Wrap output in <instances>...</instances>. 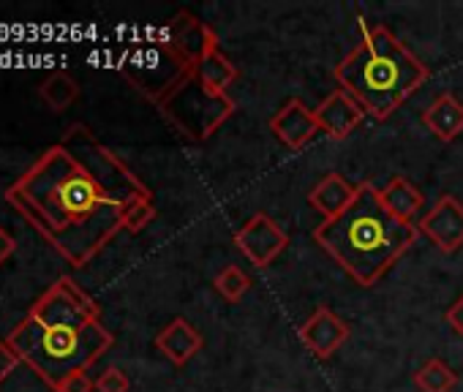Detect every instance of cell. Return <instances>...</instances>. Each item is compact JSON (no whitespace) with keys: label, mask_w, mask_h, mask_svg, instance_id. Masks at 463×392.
<instances>
[{"label":"cell","mask_w":463,"mask_h":392,"mask_svg":"<svg viewBox=\"0 0 463 392\" xmlns=\"http://www.w3.org/2000/svg\"><path fill=\"white\" fill-rule=\"evenodd\" d=\"M6 200L66 262L85 267L123 229L126 210L150 200V188L77 123L6 191Z\"/></svg>","instance_id":"obj_1"},{"label":"cell","mask_w":463,"mask_h":392,"mask_svg":"<svg viewBox=\"0 0 463 392\" xmlns=\"http://www.w3.org/2000/svg\"><path fill=\"white\" fill-rule=\"evenodd\" d=\"M6 343L20 362L58 389L71 373H88L112 349L115 335L101 324V305L63 275L36 300Z\"/></svg>","instance_id":"obj_2"},{"label":"cell","mask_w":463,"mask_h":392,"mask_svg":"<svg viewBox=\"0 0 463 392\" xmlns=\"http://www.w3.org/2000/svg\"><path fill=\"white\" fill-rule=\"evenodd\" d=\"M417 224L398 221L379 200L371 180L357 182V196L346 213L314 229L317 246L357 284L373 286L414 246Z\"/></svg>","instance_id":"obj_3"},{"label":"cell","mask_w":463,"mask_h":392,"mask_svg":"<svg viewBox=\"0 0 463 392\" xmlns=\"http://www.w3.org/2000/svg\"><path fill=\"white\" fill-rule=\"evenodd\" d=\"M430 77V69L406 50L384 25L360 23V42L335 66V82L346 90L368 117L387 120L417 88Z\"/></svg>","instance_id":"obj_4"},{"label":"cell","mask_w":463,"mask_h":392,"mask_svg":"<svg viewBox=\"0 0 463 392\" xmlns=\"http://www.w3.org/2000/svg\"><path fill=\"white\" fill-rule=\"evenodd\" d=\"M161 115L191 142H207L232 115H235V98L229 93H215L199 82L194 71H188L161 101Z\"/></svg>","instance_id":"obj_5"},{"label":"cell","mask_w":463,"mask_h":392,"mask_svg":"<svg viewBox=\"0 0 463 392\" xmlns=\"http://www.w3.org/2000/svg\"><path fill=\"white\" fill-rule=\"evenodd\" d=\"M123 77L147 98H153L156 104L191 71L175 52L172 47L161 39V33L156 31V42L145 44V47H134L123 55L120 66Z\"/></svg>","instance_id":"obj_6"},{"label":"cell","mask_w":463,"mask_h":392,"mask_svg":"<svg viewBox=\"0 0 463 392\" xmlns=\"http://www.w3.org/2000/svg\"><path fill=\"white\" fill-rule=\"evenodd\" d=\"M158 33H161V39L172 47V52H175L191 71H194L196 63L204 61L210 52L221 50V47H218V33H215L207 23L196 20L191 12H177Z\"/></svg>","instance_id":"obj_7"},{"label":"cell","mask_w":463,"mask_h":392,"mask_svg":"<svg viewBox=\"0 0 463 392\" xmlns=\"http://www.w3.org/2000/svg\"><path fill=\"white\" fill-rule=\"evenodd\" d=\"M287 246H289V235L268 213H254L235 232V248L260 270L273 265L287 251Z\"/></svg>","instance_id":"obj_8"},{"label":"cell","mask_w":463,"mask_h":392,"mask_svg":"<svg viewBox=\"0 0 463 392\" xmlns=\"http://www.w3.org/2000/svg\"><path fill=\"white\" fill-rule=\"evenodd\" d=\"M417 232L425 235L441 254L463 248V205L452 193H441L433 208L417 221Z\"/></svg>","instance_id":"obj_9"},{"label":"cell","mask_w":463,"mask_h":392,"mask_svg":"<svg viewBox=\"0 0 463 392\" xmlns=\"http://www.w3.org/2000/svg\"><path fill=\"white\" fill-rule=\"evenodd\" d=\"M349 324L330 311L327 305H319L298 330V338L303 341V346L317 357V359H330L349 338Z\"/></svg>","instance_id":"obj_10"},{"label":"cell","mask_w":463,"mask_h":392,"mask_svg":"<svg viewBox=\"0 0 463 392\" xmlns=\"http://www.w3.org/2000/svg\"><path fill=\"white\" fill-rule=\"evenodd\" d=\"M317 123H319V131L330 139V142H344L346 136H352V131L360 128V123L368 117L365 109L341 88H335L317 109Z\"/></svg>","instance_id":"obj_11"},{"label":"cell","mask_w":463,"mask_h":392,"mask_svg":"<svg viewBox=\"0 0 463 392\" xmlns=\"http://www.w3.org/2000/svg\"><path fill=\"white\" fill-rule=\"evenodd\" d=\"M270 131L276 134V139L289 147V150H303L317 134H319V123L314 109H308L300 98H289L273 117H270Z\"/></svg>","instance_id":"obj_12"},{"label":"cell","mask_w":463,"mask_h":392,"mask_svg":"<svg viewBox=\"0 0 463 392\" xmlns=\"http://www.w3.org/2000/svg\"><path fill=\"white\" fill-rule=\"evenodd\" d=\"M354 196H357V185H352L341 172H330L311 188L308 205L319 216H325V221H333L352 208Z\"/></svg>","instance_id":"obj_13"},{"label":"cell","mask_w":463,"mask_h":392,"mask_svg":"<svg viewBox=\"0 0 463 392\" xmlns=\"http://www.w3.org/2000/svg\"><path fill=\"white\" fill-rule=\"evenodd\" d=\"M204 346V338H202V332L188 322V319H183V316H177V319H172L158 335H156V349L172 362V365H188L196 354H199V349Z\"/></svg>","instance_id":"obj_14"},{"label":"cell","mask_w":463,"mask_h":392,"mask_svg":"<svg viewBox=\"0 0 463 392\" xmlns=\"http://www.w3.org/2000/svg\"><path fill=\"white\" fill-rule=\"evenodd\" d=\"M422 126L439 139V142H452L463 134V104L452 93L436 96L428 109L422 112Z\"/></svg>","instance_id":"obj_15"},{"label":"cell","mask_w":463,"mask_h":392,"mask_svg":"<svg viewBox=\"0 0 463 392\" xmlns=\"http://www.w3.org/2000/svg\"><path fill=\"white\" fill-rule=\"evenodd\" d=\"M379 200H382V205L387 208L390 216H395L398 221H406V224H411V221L417 219V213L422 210V205H425L422 191H420L417 185H411V182H409L406 177H401V174L390 177V180L379 188Z\"/></svg>","instance_id":"obj_16"},{"label":"cell","mask_w":463,"mask_h":392,"mask_svg":"<svg viewBox=\"0 0 463 392\" xmlns=\"http://www.w3.org/2000/svg\"><path fill=\"white\" fill-rule=\"evenodd\" d=\"M194 74L199 77L202 85H207V88L215 90V93H226V88H232V85H235V82L241 79L238 66L232 63L221 50L210 52L204 61H199L196 69H194Z\"/></svg>","instance_id":"obj_17"},{"label":"cell","mask_w":463,"mask_h":392,"mask_svg":"<svg viewBox=\"0 0 463 392\" xmlns=\"http://www.w3.org/2000/svg\"><path fill=\"white\" fill-rule=\"evenodd\" d=\"M39 96L42 101L52 109V112H66L77 98H80V85L71 74L66 71H55L50 74L42 85H39Z\"/></svg>","instance_id":"obj_18"},{"label":"cell","mask_w":463,"mask_h":392,"mask_svg":"<svg viewBox=\"0 0 463 392\" xmlns=\"http://www.w3.org/2000/svg\"><path fill=\"white\" fill-rule=\"evenodd\" d=\"M414 384L420 392H452L458 384V373L444 359L433 357L414 370Z\"/></svg>","instance_id":"obj_19"},{"label":"cell","mask_w":463,"mask_h":392,"mask_svg":"<svg viewBox=\"0 0 463 392\" xmlns=\"http://www.w3.org/2000/svg\"><path fill=\"white\" fill-rule=\"evenodd\" d=\"M213 286H215V292L226 300V303H241L246 294H249V289H251V275L243 270V267H238V265H226L218 275H215V281H213Z\"/></svg>","instance_id":"obj_20"},{"label":"cell","mask_w":463,"mask_h":392,"mask_svg":"<svg viewBox=\"0 0 463 392\" xmlns=\"http://www.w3.org/2000/svg\"><path fill=\"white\" fill-rule=\"evenodd\" d=\"M153 219H156V205H153V200H139V202H134V205L126 210V216H123V229L137 235V232H142Z\"/></svg>","instance_id":"obj_21"},{"label":"cell","mask_w":463,"mask_h":392,"mask_svg":"<svg viewBox=\"0 0 463 392\" xmlns=\"http://www.w3.org/2000/svg\"><path fill=\"white\" fill-rule=\"evenodd\" d=\"M96 389L99 392H128L131 381L120 368H107L99 378H96Z\"/></svg>","instance_id":"obj_22"},{"label":"cell","mask_w":463,"mask_h":392,"mask_svg":"<svg viewBox=\"0 0 463 392\" xmlns=\"http://www.w3.org/2000/svg\"><path fill=\"white\" fill-rule=\"evenodd\" d=\"M93 389H96V381H90L88 373H71L69 378L61 381L55 392H93Z\"/></svg>","instance_id":"obj_23"},{"label":"cell","mask_w":463,"mask_h":392,"mask_svg":"<svg viewBox=\"0 0 463 392\" xmlns=\"http://www.w3.org/2000/svg\"><path fill=\"white\" fill-rule=\"evenodd\" d=\"M17 365H20V357L12 351V346L6 341H0V381H4Z\"/></svg>","instance_id":"obj_24"},{"label":"cell","mask_w":463,"mask_h":392,"mask_svg":"<svg viewBox=\"0 0 463 392\" xmlns=\"http://www.w3.org/2000/svg\"><path fill=\"white\" fill-rule=\"evenodd\" d=\"M444 319H447V324H449V327H452V330H455V332L463 338V294H460V297H458V300H455V303L447 308Z\"/></svg>","instance_id":"obj_25"},{"label":"cell","mask_w":463,"mask_h":392,"mask_svg":"<svg viewBox=\"0 0 463 392\" xmlns=\"http://www.w3.org/2000/svg\"><path fill=\"white\" fill-rule=\"evenodd\" d=\"M14 251H17V240L4 227H0V265L9 262L14 257Z\"/></svg>","instance_id":"obj_26"}]
</instances>
